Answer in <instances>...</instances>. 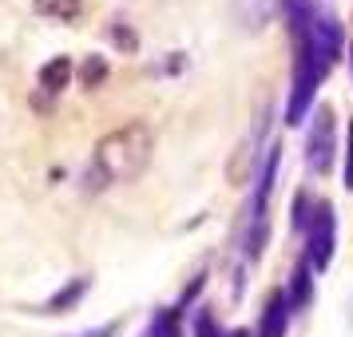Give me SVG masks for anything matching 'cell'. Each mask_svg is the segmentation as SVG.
I'll return each mask as SVG.
<instances>
[{
  "instance_id": "cell-12",
  "label": "cell",
  "mask_w": 353,
  "mask_h": 337,
  "mask_svg": "<svg viewBox=\"0 0 353 337\" xmlns=\"http://www.w3.org/2000/svg\"><path fill=\"white\" fill-rule=\"evenodd\" d=\"M341 183H345V191H353V123L345 131V171H341Z\"/></svg>"
},
{
  "instance_id": "cell-11",
  "label": "cell",
  "mask_w": 353,
  "mask_h": 337,
  "mask_svg": "<svg viewBox=\"0 0 353 337\" xmlns=\"http://www.w3.org/2000/svg\"><path fill=\"white\" fill-rule=\"evenodd\" d=\"M103 80H108V60L103 56H88L80 64V83L83 88H99Z\"/></svg>"
},
{
  "instance_id": "cell-6",
  "label": "cell",
  "mask_w": 353,
  "mask_h": 337,
  "mask_svg": "<svg viewBox=\"0 0 353 337\" xmlns=\"http://www.w3.org/2000/svg\"><path fill=\"white\" fill-rule=\"evenodd\" d=\"M286 329H290V294L274 289L266 298V309H262V321H258L254 337H286Z\"/></svg>"
},
{
  "instance_id": "cell-9",
  "label": "cell",
  "mask_w": 353,
  "mask_h": 337,
  "mask_svg": "<svg viewBox=\"0 0 353 337\" xmlns=\"http://www.w3.org/2000/svg\"><path fill=\"white\" fill-rule=\"evenodd\" d=\"M72 72H76V68H72L68 56H52L48 64L40 68V76H36V80H40V88H44L48 96H56V92H64V88H68Z\"/></svg>"
},
{
  "instance_id": "cell-15",
  "label": "cell",
  "mask_w": 353,
  "mask_h": 337,
  "mask_svg": "<svg viewBox=\"0 0 353 337\" xmlns=\"http://www.w3.org/2000/svg\"><path fill=\"white\" fill-rule=\"evenodd\" d=\"M112 40H115V44H123L128 52H135V36H131L128 28H112Z\"/></svg>"
},
{
  "instance_id": "cell-13",
  "label": "cell",
  "mask_w": 353,
  "mask_h": 337,
  "mask_svg": "<svg viewBox=\"0 0 353 337\" xmlns=\"http://www.w3.org/2000/svg\"><path fill=\"white\" fill-rule=\"evenodd\" d=\"M194 337H223L214 329V318H210V309H199V318H194Z\"/></svg>"
},
{
  "instance_id": "cell-14",
  "label": "cell",
  "mask_w": 353,
  "mask_h": 337,
  "mask_svg": "<svg viewBox=\"0 0 353 337\" xmlns=\"http://www.w3.org/2000/svg\"><path fill=\"white\" fill-rule=\"evenodd\" d=\"M119 334V321H103L96 329H83V334H68V337H115Z\"/></svg>"
},
{
  "instance_id": "cell-1",
  "label": "cell",
  "mask_w": 353,
  "mask_h": 337,
  "mask_svg": "<svg viewBox=\"0 0 353 337\" xmlns=\"http://www.w3.org/2000/svg\"><path fill=\"white\" fill-rule=\"evenodd\" d=\"M282 4V20L294 40V88L286 99V123L298 127L305 115H314V99L325 76L345 52V36L334 12L318 8L314 0H278Z\"/></svg>"
},
{
  "instance_id": "cell-16",
  "label": "cell",
  "mask_w": 353,
  "mask_h": 337,
  "mask_svg": "<svg viewBox=\"0 0 353 337\" xmlns=\"http://www.w3.org/2000/svg\"><path fill=\"white\" fill-rule=\"evenodd\" d=\"M223 337H250L246 329H230V334H223Z\"/></svg>"
},
{
  "instance_id": "cell-4",
  "label": "cell",
  "mask_w": 353,
  "mask_h": 337,
  "mask_svg": "<svg viewBox=\"0 0 353 337\" xmlns=\"http://www.w3.org/2000/svg\"><path fill=\"white\" fill-rule=\"evenodd\" d=\"M337 246V218H334V203L318 198L310 218H305V262L314 266V274H321L334 258Z\"/></svg>"
},
{
  "instance_id": "cell-8",
  "label": "cell",
  "mask_w": 353,
  "mask_h": 337,
  "mask_svg": "<svg viewBox=\"0 0 353 337\" xmlns=\"http://www.w3.org/2000/svg\"><path fill=\"white\" fill-rule=\"evenodd\" d=\"M88 286H92V278H72L64 289H56L48 302L40 305V314H68L72 305H80V298L88 294Z\"/></svg>"
},
{
  "instance_id": "cell-7",
  "label": "cell",
  "mask_w": 353,
  "mask_h": 337,
  "mask_svg": "<svg viewBox=\"0 0 353 337\" xmlns=\"http://www.w3.org/2000/svg\"><path fill=\"white\" fill-rule=\"evenodd\" d=\"M290 305H294V309H305V305L314 302V266H310V262H298V266H294V274H290Z\"/></svg>"
},
{
  "instance_id": "cell-2",
  "label": "cell",
  "mask_w": 353,
  "mask_h": 337,
  "mask_svg": "<svg viewBox=\"0 0 353 337\" xmlns=\"http://www.w3.org/2000/svg\"><path fill=\"white\" fill-rule=\"evenodd\" d=\"M151 151H155V135L139 119L108 131L96 143V155H92V167H88V187L103 191V187H115V183L139 178L151 163Z\"/></svg>"
},
{
  "instance_id": "cell-3",
  "label": "cell",
  "mask_w": 353,
  "mask_h": 337,
  "mask_svg": "<svg viewBox=\"0 0 353 337\" xmlns=\"http://www.w3.org/2000/svg\"><path fill=\"white\" fill-rule=\"evenodd\" d=\"M274 175H278V147L270 151V159L262 167V175L254 183V194H250V210H246V238H242V250L250 262L262 258V246L270 238V191H274Z\"/></svg>"
},
{
  "instance_id": "cell-17",
  "label": "cell",
  "mask_w": 353,
  "mask_h": 337,
  "mask_svg": "<svg viewBox=\"0 0 353 337\" xmlns=\"http://www.w3.org/2000/svg\"><path fill=\"white\" fill-rule=\"evenodd\" d=\"M350 72H353V52H350Z\"/></svg>"
},
{
  "instance_id": "cell-10",
  "label": "cell",
  "mask_w": 353,
  "mask_h": 337,
  "mask_svg": "<svg viewBox=\"0 0 353 337\" xmlns=\"http://www.w3.org/2000/svg\"><path fill=\"white\" fill-rule=\"evenodd\" d=\"M32 12L36 17H48V20H60V24H72V20H80L83 0H32Z\"/></svg>"
},
{
  "instance_id": "cell-5",
  "label": "cell",
  "mask_w": 353,
  "mask_h": 337,
  "mask_svg": "<svg viewBox=\"0 0 353 337\" xmlns=\"http://www.w3.org/2000/svg\"><path fill=\"white\" fill-rule=\"evenodd\" d=\"M310 135H305V167L314 175H330V167L337 159V119L330 103H318L310 115Z\"/></svg>"
}]
</instances>
